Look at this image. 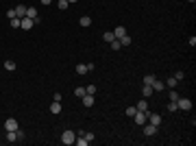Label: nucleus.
Wrapping results in <instances>:
<instances>
[{"label": "nucleus", "mask_w": 196, "mask_h": 146, "mask_svg": "<svg viewBox=\"0 0 196 146\" xmlns=\"http://www.w3.org/2000/svg\"><path fill=\"white\" fill-rule=\"evenodd\" d=\"M74 140H76V131H63L61 133V142L65 144V146H70V144H74Z\"/></svg>", "instance_id": "f257e3e1"}, {"label": "nucleus", "mask_w": 196, "mask_h": 146, "mask_svg": "<svg viewBox=\"0 0 196 146\" xmlns=\"http://www.w3.org/2000/svg\"><path fill=\"white\" fill-rule=\"evenodd\" d=\"M133 122L135 124H146V122H148V111H135V116H133Z\"/></svg>", "instance_id": "f03ea898"}, {"label": "nucleus", "mask_w": 196, "mask_h": 146, "mask_svg": "<svg viewBox=\"0 0 196 146\" xmlns=\"http://www.w3.org/2000/svg\"><path fill=\"white\" fill-rule=\"evenodd\" d=\"M177 107H179L181 111H190V109H192V101H190V98H179V101H177Z\"/></svg>", "instance_id": "7ed1b4c3"}, {"label": "nucleus", "mask_w": 196, "mask_h": 146, "mask_svg": "<svg viewBox=\"0 0 196 146\" xmlns=\"http://www.w3.org/2000/svg\"><path fill=\"white\" fill-rule=\"evenodd\" d=\"M20 127H18V120L15 118H7L5 120V131H18Z\"/></svg>", "instance_id": "20e7f679"}, {"label": "nucleus", "mask_w": 196, "mask_h": 146, "mask_svg": "<svg viewBox=\"0 0 196 146\" xmlns=\"http://www.w3.org/2000/svg\"><path fill=\"white\" fill-rule=\"evenodd\" d=\"M33 24H35V22H33L31 18H20V29H22V31H31Z\"/></svg>", "instance_id": "39448f33"}, {"label": "nucleus", "mask_w": 196, "mask_h": 146, "mask_svg": "<svg viewBox=\"0 0 196 146\" xmlns=\"http://www.w3.org/2000/svg\"><path fill=\"white\" fill-rule=\"evenodd\" d=\"M142 127H144V135H146V137H153V135L157 133V127L151 124V122H146V124H142Z\"/></svg>", "instance_id": "423d86ee"}, {"label": "nucleus", "mask_w": 196, "mask_h": 146, "mask_svg": "<svg viewBox=\"0 0 196 146\" xmlns=\"http://www.w3.org/2000/svg\"><path fill=\"white\" fill-rule=\"evenodd\" d=\"M148 122L155 124V127L159 129V124H161V116H159V113H153V111L148 109Z\"/></svg>", "instance_id": "0eeeda50"}, {"label": "nucleus", "mask_w": 196, "mask_h": 146, "mask_svg": "<svg viewBox=\"0 0 196 146\" xmlns=\"http://www.w3.org/2000/svg\"><path fill=\"white\" fill-rule=\"evenodd\" d=\"M26 18H31V20L35 22V24H39V20H41V18L37 15V11H35L33 7H29V9H26Z\"/></svg>", "instance_id": "6e6552de"}, {"label": "nucleus", "mask_w": 196, "mask_h": 146, "mask_svg": "<svg viewBox=\"0 0 196 146\" xmlns=\"http://www.w3.org/2000/svg\"><path fill=\"white\" fill-rule=\"evenodd\" d=\"M26 9H29L26 5H18V7H15V15H18V18H26Z\"/></svg>", "instance_id": "1a4fd4ad"}, {"label": "nucleus", "mask_w": 196, "mask_h": 146, "mask_svg": "<svg viewBox=\"0 0 196 146\" xmlns=\"http://www.w3.org/2000/svg\"><path fill=\"white\" fill-rule=\"evenodd\" d=\"M50 113H53V116H59V113H61V103H59V101H55V103L50 105Z\"/></svg>", "instance_id": "9d476101"}, {"label": "nucleus", "mask_w": 196, "mask_h": 146, "mask_svg": "<svg viewBox=\"0 0 196 146\" xmlns=\"http://www.w3.org/2000/svg\"><path fill=\"white\" fill-rule=\"evenodd\" d=\"M163 89H166V83L155 79V83H153V92H163Z\"/></svg>", "instance_id": "9b49d317"}, {"label": "nucleus", "mask_w": 196, "mask_h": 146, "mask_svg": "<svg viewBox=\"0 0 196 146\" xmlns=\"http://www.w3.org/2000/svg\"><path fill=\"white\" fill-rule=\"evenodd\" d=\"M135 109H137V111H148V101H146V98L139 101V103L135 105Z\"/></svg>", "instance_id": "f8f14e48"}, {"label": "nucleus", "mask_w": 196, "mask_h": 146, "mask_svg": "<svg viewBox=\"0 0 196 146\" xmlns=\"http://www.w3.org/2000/svg\"><path fill=\"white\" fill-rule=\"evenodd\" d=\"M142 96H144V98L153 96V85H144V87H142Z\"/></svg>", "instance_id": "ddd939ff"}, {"label": "nucleus", "mask_w": 196, "mask_h": 146, "mask_svg": "<svg viewBox=\"0 0 196 146\" xmlns=\"http://www.w3.org/2000/svg\"><path fill=\"white\" fill-rule=\"evenodd\" d=\"M118 41H120L122 46H131V44H133V39H131V35H122V37H120Z\"/></svg>", "instance_id": "4468645a"}, {"label": "nucleus", "mask_w": 196, "mask_h": 146, "mask_svg": "<svg viewBox=\"0 0 196 146\" xmlns=\"http://www.w3.org/2000/svg\"><path fill=\"white\" fill-rule=\"evenodd\" d=\"M83 105H85V107H92V105H94V96H92V94H85V96H83Z\"/></svg>", "instance_id": "2eb2a0df"}, {"label": "nucleus", "mask_w": 196, "mask_h": 146, "mask_svg": "<svg viewBox=\"0 0 196 146\" xmlns=\"http://www.w3.org/2000/svg\"><path fill=\"white\" fill-rule=\"evenodd\" d=\"M113 35H116V39H120L122 35H127V29H124V26H116V31H113Z\"/></svg>", "instance_id": "dca6fc26"}, {"label": "nucleus", "mask_w": 196, "mask_h": 146, "mask_svg": "<svg viewBox=\"0 0 196 146\" xmlns=\"http://www.w3.org/2000/svg\"><path fill=\"white\" fill-rule=\"evenodd\" d=\"M168 96H170V101H172V103H177V101L181 98L179 92H177V87H174V89H170V94H168Z\"/></svg>", "instance_id": "f3484780"}, {"label": "nucleus", "mask_w": 196, "mask_h": 146, "mask_svg": "<svg viewBox=\"0 0 196 146\" xmlns=\"http://www.w3.org/2000/svg\"><path fill=\"white\" fill-rule=\"evenodd\" d=\"M103 39H105V41H107V44H111V41H113V39H116V35H113V31H107V33H105V35H103Z\"/></svg>", "instance_id": "a211bd4d"}, {"label": "nucleus", "mask_w": 196, "mask_h": 146, "mask_svg": "<svg viewBox=\"0 0 196 146\" xmlns=\"http://www.w3.org/2000/svg\"><path fill=\"white\" fill-rule=\"evenodd\" d=\"M7 142H18V131H7Z\"/></svg>", "instance_id": "6ab92c4d"}, {"label": "nucleus", "mask_w": 196, "mask_h": 146, "mask_svg": "<svg viewBox=\"0 0 196 146\" xmlns=\"http://www.w3.org/2000/svg\"><path fill=\"white\" fill-rule=\"evenodd\" d=\"M155 79H157L155 74H146V77H144V85H153V83H155Z\"/></svg>", "instance_id": "aec40b11"}, {"label": "nucleus", "mask_w": 196, "mask_h": 146, "mask_svg": "<svg viewBox=\"0 0 196 146\" xmlns=\"http://www.w3.org/2000/svg\"><path fill=\"white\" fill-rule=\"evenodd\" d=\"M76 72H79V74H87V65L85 63H76V68H74Z\"/></svg>", "instance_id": "412c9836"}, {"label": "nucleus", "mask_w": 196, "mask_h": 146, "mask_svg": "<svg viewBox=\"0 0 196 146\" xmlns=\"http://www.w3.org/2000/svg\"><path fill=\"white\" fill-rule=\"evenodd\" d=\"M177 83H179V81H177L174 77H170V79L166 81V87H172V89H174V87H177Z\"/></svg>", "instance_id": "4be33fe9"}, {"label": "nucleus", "mask_w": 196, "mask_h": 146, "mask_svg": "<svg viewBox=\"0 0 196 146\" xmlns=\"http://www.w3.org/2000/svg\"><path fill=\"white\" fill-rule=\"evenodd\" d=\"M79 24H81V26H89V24H92V18H87V15H83V18L79 20Z\"/></svg>", "instance_id": "5701e85b"}, {"label": "nucleus", "mask_w": 196, "mask_h": 146, "mask_svg": "<svg viewBox=\"0 0 196 146\" xmlns=\"http://www.w3.org/2000/svg\"><path fill=\"white\" fill-rule=\"evenodd\" d=\"M5 70H9V72H13V70H15V63H13L11 59H7V61H5Z\"/></svg>", "instance_id": "b1692460"}, {"label": "nucleus", "mask_w": 196, "mask_h": 146, "mask_svg": "<svg viewBox=\"0 0 196 146\" xmlns=\"http://www.w3.org/2000/svg\"><path fill=\"white\" fill-rule=\"evenodd\" d=\"M9 24H11V29H20V18H11Z\"/></svg>", "instance_id": "393cba45"}, {"label": "nucleus", "mask_w": 196, "mask_h": 146, "mask_svg": "<svg viewBox=\"0 0 196 146\" xmlns=\"http://www.w3.org/2000/svg\"><path fill=\"white\" fill-rule=\"evenodd\" d=\"M109 46H111V50H113V53H116V50H120V48H122V44H120L118 39H113V41H111Z\"/></svg>", "instance_id": "a878e982"}, {"label": "nucleus", "mask_w": 196, "mask_h": 146, "mask_svg": "<svg viewBox=\"0 0 196 146\" xmlns=\"http://www.w3.org/2000/svg\"><path fill=\"white\" fill-rule=\"evenodd\" d=\"M74 144H79V146H87L89 142H87V140H85L83 135H79V140H74Z\"/></svg>", "instance_id": "bb28decb"}, {"label": "nucleus", "mask_w": 196, "mask_h": 146, "mask_svg": "<svg viewBox=\"0 0 196 146\" xmlns=\"http://www.w3.org/2000/svg\"><path fill=\"white\" fill-rule=\"evenodd\" d=\"M74 94L79 96V98H83L85 96V87H74Z\"/></svg>", "instance_id": "cd10ccee"}, {"label": "nucleus", "mask_w": 196, "mask_h": 146, "mask_svg": "<svg viewBox=\"0 0 196 146\" xmlns=\"http://www.w3.org/2000/svg\"><path fill=\"white\" fill-rule=\"evenodd\" d=\"M168 111H170V113H174V111H179L177 103H172V101H170V105H168Z\"/></svg>", "instance_id": "c85d7f7f"}, {"label": "nucleus", "mask_w": 196, "mask_h": 146, "mask_svg": "<svg viewBox=\"0 0 196 146\" xmlns=\"http://www.w3.org/2000/svg\"><path fill=\"white\" fill-rule=\"evenodd\" d=\"M85 94H92V96H94V94H96V85H87V87H85Z\"/></svg>", "instance_id": "c756f323"}, {"label": "nucleus", "mask_w": 196, "mask_h": 146, "mask_svg": "<svg viewBox=\"0 0 196 146\" xmlns=\"http://www.w3.org/2000/svg\"><path fill=\"white\" fill-rule=\"evenodd\" d=\"M83 137H85V140H87V142H89V144H92V142H94V140H96V135H94V133H92V131H89V133H85V135H83Z\"/></svg>", "instance_id": "7c9ffc66"}, {"label": "nucleus", "mask_w": 196, "mask_h": 146, "mask_svg": "<svg viewBox=\"0 0 196 146\" xmlns=\"http://www.w3.org/2000/svg\"><path fill=\"white\" fill-rule=\"evenodd\" d=\"M68 5H70L68 0H59V9H61V11H65V9H68Z\"/></svg>", "instance_id": "2f4dec72"}, {"label": "nucleus", "mask_w": 196, "mask_h": 146, "mask_svg": "<svg viewBox=\"0 0 196 146\" xmlns=\"http://www.w3.org/2000/svg\"><path fill=\"white\" fill-rule=\"evenodd\" d=\"M174 79H177V81H183V79H185V74H183L181 70H177V72H174Z\"/></svg>", "instance_id": "473e14b6"}, {"label": "nucleus", "mask_w": 196, "mask_h": 146, "mask_svg": "<svg viewBox=\"0 0 196 146\" xmlns=\"http://www.w3.org/2000/svg\"><path fill=\"white\" fill-rule=\"evenodd\" d=\"M135 111H137L135 107H127V116H129V118H133V116H135Z\"/></svg>", "instance_id": "72a5a7b5"}, {"label": "nucleus", "mask_w": 196, "mask_h": 146, "mask_svg": "<svg viewBox=\"0 0 196 146\" xmlns=\"http://www.w3.org/2000/svg\"><path fill=\"white\" fill-rule=\"evenodd\" d=\"M24 137H26V135H24V131L18 129V142H24Z\"/></svg>", "instance_id": "f704fd0d"}, {"label": "nucleus", "mask_w": 196, "mask_h": 146, "mask_svg": "<svg viewBox=\"0 0 196 146\" xmlns=\"http://www.w3.org/2000/svg\"><path fill=\"white\" fill-rule=\"evenodd\" d=\"M7 18H9V20H11V18H18V15H15V9H9V11H7Z\"/></svg>", "instance_id": "c9c22d12"}, {"label": "nucleus", "mask_w": 196, "mask_h": 146, "mask_svg": "<svg viewBox=\"0 0 196 146\" xmlns=\"http://www.w3.org/2000/svg\"><path fill=\"white\" fill-rule=\"evenodd\" d=\"M39 2H41V5H50V2H53V0H39Z\"/></svg>", "instance_id": "e433bc0d"}, {"label": "nucleus", "mask_w": 196, "mask_h": 146, "mask_svg": "<svg viewBox=\"0 0 196 146\" xmlns=\"http://www.w3.org/2000/svg\"><path fill=\"white\" fill-rule=\"evenodd\" d=\"M68 2H79V0H68Z\"/></svg>", "instance_id": "4c0bfd02"}, {"label": "nucleus", "mask_w": 196, "mask_h": 146, "mask_svg": "<svg viewBox=\"0 0 196 146\" xmlns=\"http://www.w3.org/2000/svg\"><path fill=\"white\" fill-rule=\"evenodd\" d=\"M187 2H192V5H194V2H196V0H187Z\"/></svg>", "instance_id": "58836bf2"}]
</instances>
